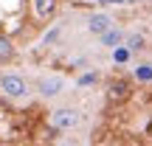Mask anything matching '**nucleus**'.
<instances>
[{"instance_id":"nucleus-1","label":"nucleus","mask_w":152,"mask_h":146,"mask_svg":"<svg viewBox=\"0 0 152 146\" xmlns=\"http://www.w3.org/2000/svg\"><path fill=\"white\" fill-rule=\"evenodd\" d=\"M0 90H3V96H9V98H23V96L28 93V84H26L23 76L6 73L3 79H0Z\"/></svg>"},{"instance_id":"nucleus-2","label":"nucleus","mask_w":152,"mask_h":146,"mask_svg":"<svg viewBox=\"0 0 152 146\" xmlns=\"http://www.w3.org/2000/svg\"><path fill=\"white\" fill-rule=\"evenodd\" d=\"M79 124V113L76 110H54L51 113V126L54 129H73Z\"/></svg>"},{"instance_id":"nucleus-3","label":"nucleus","mask_w":152,"mask_h":146,"mask_svg":"<svg viewBox=\"0 0 152 146\" xmlns=\"http://www.w3.org/2000/svg\"><path fill=\"white\" fill-rule=\"evenodd\" d=\"M62 87H65V79H62V76H42L39 84H37V90H39V96L54 98V96L62 93Z\"/></svg>"},{"instance_id":"nucleus-4","label":"nucleus","mask_w":152,"mask_h":146,"mask_svg":"<svg viewBox=\"0 0 152 146\" xmlns=\"http://www.w3.org/2000/svg\"><path fill=\"white\" fill-rule=\"evenodd\" d=\"M110 28H113V20H110L107 14H93L90 20H87V31H90V34H99V37H104Z\"/></svg>"},{"instance_id":"nucleus-5","label":"nucleus","mask_w":152,"mask_h":146,"mask_svg":"<svg viewBox=\"0 0 152 146\" xmlns=\"http://www.w3.org/2000/svg\"><path fill=\"white\" fill-rule=\"evenodd\" d=\"M31 3H34V14L39 20H48L54 14V9H56V0H31Z\"/></svg>"},{"instance_id":"nucleus-6","label":"nucleus","mask_w":152,"mask_h":146,"mask_svg":"<svg viewBox=\"0 0 152 146\" xmlns=\"http://www.w3.org/2000/svg\"><path fill=\"white\" fill-rule=\"evenodd\" d=\"M99 39H102L104 48H121V42H124V34H121L118 28H110V31L104 34V37H99Z\"/></svg>"},{"instance_id":"nucleus-7","label":"nucleus","mask_w":152,"mask_h":146,"mask_svg":"<svg viewBox=\"0 0 152 146\" xmlns=\"http://www.w3.org/2000/svg\"><path fill=\"white\" fill-rule=\"evenodd\" d=\"M11 56H14V45H11L9 37L0 34V59H11Z\"/></svg>"},{"instance_id":"nucleus-8","label":"nucleus","mask_w":152,"mask_h":146,"mask_svg":"<svg viewBox=\"0 0 152 146\" xmlns=\"http://www.w3.org/2000/svg\"><path fill=\"white\" fill-rule=\"evenodd\" d=\"M124 48L127 51H141L144 48V37H141V34H130V37L124 39Z\"/></svg>"},{"instance_id":"nucleus-9","label":"nucleus","mask_w":152,"mask_h":146,"mask_svg":"<svg viewBox=\"0 0 152 146\" xmlns=\"http://www.w3.org/2000/svg\"><path fill=\"white\" fill-rule=\"evenodd\" d=\"M135 76L141 81H149L152 79V65H141V68H135Z\"/></svg>"},{"instance_id":"nucleus-10","label":"nucleus","mask_w":152,"mask_h":146,"mask_svg":"<svg viewBox=\"0 0 152 146\" xmlns=\"http://www.w3.org/2000/svg\"><path fill=\"white\" fill-rule=\"evenodd\" d=\"M59 31H62V28H59V25H54V28H51V31H48V34L42 37V45H51V42H54L56 37H59Z\"/></svg>"},{"instance_id":"nucleus-11","label":"nucleus","mask_w":152,"mask_h":146,"mask_svg":"<svg viewBox=\"0 0 152 146\" xmlns=\"http://www.w3.org/2000/svg\"><path fill=\"white\" fill-rule=\"evenodd\" d=\"M127 56H130V51H127V48H115V59H118V62H124Z\"/></svg>"},{"instance_id":"nucleus-12","label":"nucleus","mask_w":152,"mask_h":146,"mask_svg":"<svg viewBox=\"0 0 152 146\" xmlns=\"http://www.w3.org/2000/svg\"><path fill=\"white\" fill-rule=\"evenodd\" d=\"M90 81H96V73H87V76H82V79H79V84H90Z\"/></svg>"},{"instance_id":"nucleus-13","label":"nucleus","mask_w":152,"mask_h":146,"mask_svg":"<svg viewBox=\"0 0 152 146\" xmlns=\"http://www.w3.org/2000/svg\"><path fill=\"white\" fill-rule=\"evenodd\" d=\"M102 3H121V0H102Z\"/></svg>"}]
</instances>
